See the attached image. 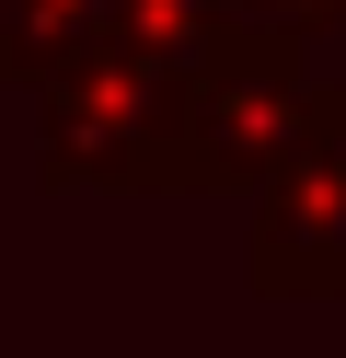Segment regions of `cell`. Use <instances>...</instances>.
Listing matches in <instances>:
<instances>
[{
	"instance_id": "2",
	"label": "cell",
	"mask_w": 346,
	"mask_h": 358,
	"mask_svg": "<svg viewBox=\"0 0 346 358\" xmlns=\"http://www.w3.org/2000/svg\"><path fill=\"white\" fill-rule=\"evenodd\" d=\"M346 127V81H323L300 47H277V35H219V58H208L196 81V196L208 185H254L266 196L277 173L300 162V150H323Z\"/></svg>"
},
{
	"instance_id": "3",
	"label": "cell",
	"mask_w": 346,
	"mask_h": 358,
	"mask_svg": "<svg viewBox=\"0 0 346 358\" xmlns=\"http://www.w3.org/2000/svg\"><path fill=\"white\" fill-rule=\"evenodd\" d=\"M243 266L266 301H346V127L323 150H300L266 196H254Z\"/></svg>"
},
{
	"instance_id": "1",
	"label": "cell",
	"mask_w": 346,
	"mask_h": 358,
	"mask_svg": "<svg viewBox=\"0 0 346 358\" xmlns=\"http://www.w3.org/2000/svg\"><path fill=\"white\" fill-rule=\"evenodd\" d=\"M208 0H161L127 47L35 93V185L58 196H196V81L219 58Z\"/></svg>"
},
{
	"instance_id": "4",
	"label": "cell",
	"mask_w": 346,
	"mask_h": 358,
	"mask_svg": "<svg viewBox=\"0 0 346 358\" xmlns=\"http://www.w3.org/2000/svg\"><path fill=\"white\" fill-rule=\"evenodd\" d=\"M150 12L161 0H0V81H12V93H46L58 70L127 47Z\"/></svg>"
},
{
	"instance_id": "5",
	"label": "cell",
	"mask_w": 346,
	"mask_h": 358,
	"mask_svg": "<svg viewBox=\"0 0 346 358\" xmlns=\"http://www.w3.org/2000/svg\"><path fill=\"white\" fill-rule=\"evenodd\" d=\"M219 24L277 35V47H312V35H346V0H208Z\"/></svg>"
}]
</instances>
